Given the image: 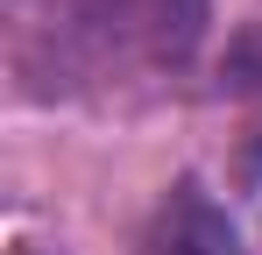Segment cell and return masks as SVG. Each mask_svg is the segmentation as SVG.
<instances>
[{
  "label": "cell",
  "mask_w": 262,
  "mask_h": 255,
  "mask_svg": "<svg viewBox=\"0 0 262 255\" xmlns=\"http://www.w3.org/2000/svg\"><path fill=\"white\" fill-rule=\"evenodd\" d=\"M142 255H248L234 220L199 192V184H177L170 199L156 206L149 234H142Z\"/></svg>",
  "instance_id": "1"
}]
</instances>
